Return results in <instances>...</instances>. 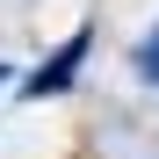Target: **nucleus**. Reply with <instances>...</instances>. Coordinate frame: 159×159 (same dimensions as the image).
<instances>
[{
    "label": "nucleus",
    "instance_id": "obj_3",
    "mask_svg": "<svg viewBox=\"0 0 159 159\" xmlns=\"http://www.w3.org/2000/svg\"><path fill=\"white\" fill-rule=\"evenodd\" d=\"M0 80H7V65H0Z\"/></svg>",
    "mask_w": 159,
    "mask_h": 159
},
{
    "label": "nucleus",
    "instance_id": "obj_1",
    "mask_svg": "<svg viewBox=\"0 0 159 159\" xmlns=\"http://www.w3.org/2000/svg\"><path fill=\"white\" fill-rule=\"evenodd\" d=\"M87 43H94L87 29H72V36H65V43H58V51H51V58L29 72V94H36V101H43V94H65L72 80H80V58H87Z\"/></svg>",
    "mask_w": 159,
    "mask_h": 159
},
{
    "label": "nucleus",
    "instance_id": "obj_2",
    "mask_svg": "<svg viewBox=\"0 0 159 159\" xmlns=\"http://www.w3.org/2000/svg\"><path fill=\"white\" fill-rule=\"evenodd\" d=\"M138 72H145V80H159V29L138 43Z\"/></svg>",
    "mask_w": 159,
    "mask_h": 159
}]
</instances>
